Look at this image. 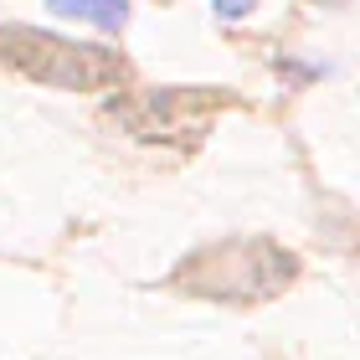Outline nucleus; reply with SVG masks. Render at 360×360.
I'll list each match as a JSON object with an SVG mask.
<instances>
[{"label": "nucleus", "mask_w": 360, "mask_h": 360, "mask_svg": "<svg viewBox=\"0 0 360 360\" xmlns=\"http://www.w3.org/2000/svg\"><path fill=\"white\" fill-rule=\"evenodd\" d=\"M46 11L62 15V21H83L93 31H108V37H119L129 26V0H46Z\"/></svg>", "instance_id": "nucleus-2"}, {"label": "nucleus", "mask_w": 360, "mask_h": 360, "mask_svg": "<svg viewBox=\"0 0 360 360\" xmlns=\"http://www.w3.org/2000/svg\"><path fill=\"white\" fill-rule=\"evenodd\" d=\"M0 57L11 68H21L37 83L52 88H83L98 93L124 77V62H113L103 46H83V41H62L52 31H31V26H0Z\"/></svg>", "instance_id": "nucleus-1"}, {"label": "nucleus", "mask_w": 360, "mask_h": 360, "mask_svg": "<svg viewBox=\"0 0 360 360\" xmlns=\"http://www.w3.org/2000/svg\"><path fill=\"white\" fill-rule=\"evenodd\" d=\"M211 11H217V21H248L257 0H211Z\"/></svg>", "instance_id": "nucleus-3"}]
</instances>
